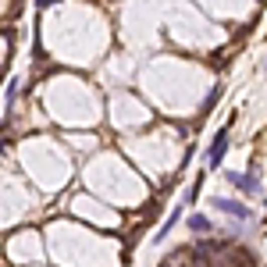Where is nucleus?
Returning a JSON list of instances; mask_svg holds the SVG:
<instances>
[{
    "mask_svg": "<svg viewBox=\"0 0 267 267\" xmlns=\"http://www.w3.org/2000/svg\"><path fill=\"white\" fill-rule=\"evenodd\" d=\"M224 178L232 182L235 189H242L246 196H256V193H260V178H256V171H246V175H239V171H224Z\"/></svg>",
    "mask_w": 267,
    "mask_h": 267,
    "instance_id": "1",
    "label": "nucleus"
},
{
    "mask_svg": "<svg viewBox=\"0 0 267 267\" xmlns=\"http://www.w3.org/2000/svg\"><path fill=\"white\" fill-rule=\"evenodd\" d=\"M214 207H217L221 214H228V217H235V221H249V217H253V210H249L246 203H239V200H214Z\"/></svg>",
    "mask_w": 267,
    "mask_h": 267,
    "instance_id": "2",
    "label": "nucleus"
},
{
    "mask_svg": "<svg viewBox=\"0 0 267 267\" xmlns=\"http://www.w3.org/2000/svg\"><path fill=\"white\" fill-rule=\"evenodd\" d=\"M224 154H228V128L217 132V139H214V146H210V154H207V164L217 168V164L224 161Z\"/></svg>",
    "mask_w": 267,
    "mask_h": 267,
    "instance_id": "3",
    "label": "nucleus"
},
{
    "mask_svg": "<svg viewBox=\"0 0 267 267\" xmlns=\"http://www.w3.org/2000/svg\"><path fill=\"white\" fill-rule=\"evenodd\" d=\"M210 228H214V224H210V217H207V214H189V232H196V235H207Z\"/></svg>",
    "mask_w": 267,
    "mask_h": 267,
    "instance_id": "4",
    "label": "nucleus"
},
{
    "mask_svg": "<svg viewBox=\"0 0 267 267\" xmlns=\"http://www.w3.org/2000/svg\"><path fill=\"white\" fill-rule=\"evenodd\" d=\"M178 217H182V210H171V217L164 221V228H161V232L154 235V242H161V239H168V235H171V228L178 224Z\"/></svg>",
    "mask_w": 267,
    "mask_h": 267,
    "instance_id": "5",
    "label": "nucleus"
},
{
    "mask_svg": "<svg viewBox=\"0 0 267 267\" xmlns=\"http://www.w3.org/2000/svg\"><path fill=\"white\" fill-rule=\"evenodd\" d=\"M200 189H203V175L196 178V185H193V189H189V203H196V200H200Z\"/></svg>",
    "mask_w": 267,
    "mask_h": 267,
    "instance_id": "6",
    "label": "nucleus"
},
{
    "mask_svg": "<svg viewBox=\"0 0 267 267\" xmlns=\"http://www.w3.org/2000/svg\"><path fill=\"white\" fill-rule=\"evenodd\" d=\"M36 4H40V8H50V4H57V0H36Z\"/></svg>",
    "mask_w": 267,
    "mask_h": 267,
    "instance_id": "7",
    "label": "nucleus"
}]
</instances>
